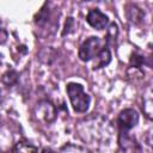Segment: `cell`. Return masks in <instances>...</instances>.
I'll return each instance as SVG.
<instances>
[{
  "label": "cell",
  "instance_id": "2e32d148",
  "mask_svg": "<svg viewBox=\"0 0 153 153\" xmlns=\"http://www.w3.org/2000/svg\"><path fill=\"white\" fill-rule=\"evenodd\" d=\"M0 100H1V91H0Z\"/></svg>",
  "mask_w": 153,
  "mask_h": 153
},
{
  "label": "cell",
  "instance_id": "ba28073f",
  "mask_svg": "<svg viewBox=\"0 0 153 153\" xmlns=\"http://www.w3.org/2000/svg\"><path fill=\"white\" fill-rule=\"evenodd\" d=\"M126 14H127V18L131 23H134V24H140L142 22L143 17H145L143 11L140 7H137L136 5H133V4L127 5V7H126Z\"/></svg>",
  "mask_w": 153,
  "mask_h": 153
},
{
  "label": "cell",
  "instance_id": "277c9868",
  "mask_svg": "<svg viewBox=\"0 0 153 153\" xmlns=\"http://www.w3.org/2000/svg\"><path fill=\"white\" fill-rule=\"evenodd\" d=\"M86 22H87L93 29H96V30H103V29L106 26L109 19H108V17H106L103 12H100L98 8H92V10H90L88 13H87Z\"/></svg>",
  "mask_w": 153,
  "mask_h": 153
},
{
  "label": "cell",
  "instance_id": "52a82bcc",
  "mask_svg": "<svg viewBox=\"0 0 153 153\" xmlns=\"http://www.w3.org/2000/svg\"><path fill=\"white\" fill-rule=\"evenodd\" d=\"M94 59V62H93V66L92 68L93 69H99V68H103L105 66H108L111 61V53L109 49H106L105 47L93 57Z\"/></svg>",
  "mask_w": 153,
  "mask_h": 153
},
{
  "label": "cell",
  "instance_id": "8fae6325",
  "mask_svg": "<svg viewBox=\"0 0 153 153\" xmlns=\"http://www.w3.org/2000/svg\"><path fill=\"white\" fill-rule=\"evenodd\" d=\"M13 151H19V152H30V151H32V152H35V151H37V148L29 145L27 142L19 141L18 143H16V147L13 148Z\"/></svg>",
  "mask_w": 153,
  "mask_h": 153
},
{
  "label": "cell",
  "instance_id": "7c38bea8",
  "mask_svg": "<svg viewBox=\"0 0 153 153\" xmlns=\"http://www.w3.org/2000/svg\"><path fill=\"white\" fill-rule=\"evenodd\" d=\"M118 35V27H117V24L116 23H111L109 29H108V37H106V41L105 42H109L110 39L111 41H116V37Z\"/></svg>",
  "mask_w": 153,
  "mask_h": 153
},
{
  "label": "cell",
  "instance_id": "30bf717a",
  "mask_svg": "<svg viewBox=\"0 0 153 153\" xmlns=\"http://www.w3.org/2000/svg\"><path fill=\"white\" fill-rule=\"evenodd\" d=\"M143 62H145V57L141 55V54H139V53H133L131 54V56H130V67L131 68H141V66L143 65Z\"/></svg>",
  "mask_w": 153,
  "mask_h": 153
},
{
  "label": "cell",
  "instance_id": "9c48e42d",
  "mask_svg": "<svg viewBox=\"0 0 153 153\" xmlns=\"http://www.w3.org/2000/svg\"><path fill=\"white\" fill-rule=\"evenodd\" d=\"M18 80V73L16 71H7L2 78H1V81L6 85V86H12L17 82Z\"/></svg>",
  "mask_w": 153,
  "mask_h": 153
},
{
  "label": "cell",
  "instance_id": "4fadbf2b",
  "mask_svg": "<svg viewBox=\"0 0 153 153\" xmlns=\"http://www.w3.org/2000/svg\"><path fill=\"white\" fill-rule=\"evenodd\" d=\"M73 29H74V19L69 17V18H67V20H66V24H65V30L62 31V35L65 36L66 33L72 32V31H73Z\"/></svg>",
  "mask_w": 153,
  "mask_h": 153
},
{
  "label": "cell",
  "instance_id": "7a4b0ae2",
  "mask_svg": "<svg viewBox=\"0 0 153 153\" xmlns=\"http://www.w3.org/2000/svg\"><path fill=\"white\" fill-rule=\"evenodd\" d=\"M105 41H103L102 38L99 37H96V36H92V37H88L86 41H84V43L80 45L79 48V57L81 61H90L92 60L104 47H105Z\"/></svg>",
  "mask_w": 153,
  "mask_h": 153
},
{
  "label": "cell",
  "instance_id": "5b68a950",
  "mask_svg": "<svg viewBox=\"0 0 153 153\" xmlns=\"http://www.w3.org/2000/svg\"><path fill=\"white\" fill-rule=\"evenodd\" d=\"M38 112H37V117L39 120H43L45 122H51L55 120L56 117V109L55 106L50 103V102H42L38 104Z\"/></svg>",
  "mask_w": 153,
  "mask_h": 153
},
{
  "label": "cell",
  "instance_id": "3957f363",
  "mask_svg": "<svg viewBox=\"0 0 153 153\" xmlns=\"http://www.w3.org/2000/svg\"><path fill=\"white\" fill-rule=\"evenodd\" d=\"M139 122V114L134 109H124L117 117V126L120 131H129Z\"/></svg>",
  "mask_w": 153,
  "mask_h": 153
},
{
  "label": "cell",
  "instance_id": "9a60e30c",
  "mask_svg": "<svg viewBox=\"0 0 153 153\" xmlns=\"http://www.w3.org/2000/svg\"><path fill=\"white\" fill-rule=\"evenodd\" d=\"M7 38H8V33H7V31H6L5 29H0V44L6 43Z\"/></svg>",
  "mask_w": 153,
  "mask_h": 153
},
{
  "label": "cell",
  "instance_id": "5bb4252c",
  "mask_svg": "<svg viewBox=\"0 0 153 153\" xmlns=\"http://www.w3.org/2000/svg\"><path fill=\"white\" fill-rule=\"evenodd\" d=\"M61 151H85L84 148L81 147H78V146H72V145H66L63 147H61Z\"/></svg>",
  "mask_w": 153,
  "mask_h": 153
},
{
  "label": "cell",
  "instance_id": "8992f818",
  "mask_svg": "<svg viewBox=\"0 0 153 153\" xmlns=\"http://www.w3.org/2000/svg\"><path fill=\"white\" fill-rule=\"evenodd\" d=\"M118 145L121 149L126 152H135L140 151V147L136 142V140L128 134V131H120L118 135Z\"/></svg>",
  "mask_w": 153,
  "mask_h": 153
},
{
  "label": "cell",
  "instance_id": "6da1fadb",
  "mask_svg": "<svg viewBox=\"0 0 153 153\" xmlns=\"http://www.w3.org/2000/svg\"><path fill=\"white\" fill-rule=\"evenodd\" d=\"M67 94L69 97L71 104L76 112H86L90 106L91 98L90 96L84 91L82 85L76 82H69L67 84Z\"/></svg>",
  "mask_w": 153,
  "mask_h": 153
}]
</instances>
